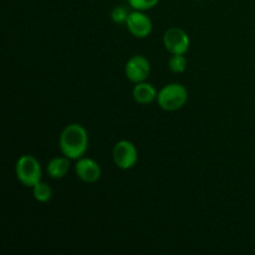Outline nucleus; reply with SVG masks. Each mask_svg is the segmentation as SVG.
Returning <instances> with one entry per match:
<instances>
[{
	"label": "nucleus",
	"mask_w": 255,
	"mask_h": 255,
	"mask_svg": "<svg viewBox=\"0 0 255 255\" xmlns=\"http://www.w3.org/2000/svg\"><path fill=\"white\" fill-rule=\"evenodd\" d=\"M60 149L70 159H80L87 151L89 137L84 126L71 124L62 129L60 134Z\"/></svg>",
	"instance_id": "obj_1"
},
{
	"label": "nucleus",
	"mask_w": 255,
	"mask_h": 255,
	"mask_svg": "<svg viewBox=\"0 0 255 255\" xmlns=\"http://www.w3.org/2000/svg\"><path fill=\"white\" fill-rule=\"evenodd\" d=\"M188 91L181 84H168L159 90L157 102L159 107L166 111H177L186 105Z\"/></svg>",
	"instance_id": "obj_2"
},
{
	"label": "nucleus",
	"mask_w": 255,
	"mask_h": 255,
	"mask_svg": "<svg viewBox=\"0 0 255 255\" xmlns=\"http://www.w3.org/2000/svg\"><path fill=\"white\" fill-rule=\"evenodd\" d=\"M15 173L17 181L25 187H34L41 181V166L34 156L24 154L15 164Z\"/></svg>",
	"instance_id": "obj_3"
},
{
	"label": "nucleus",
	"mask_w": 255,
	"mask_h": 255,
	"mask_svg": "<svg viewBox=\"0 0 255 255\" xmlns=\"http://www.w3.org/2000/svg\"><path fill=\"white\" fill-rule=\"evenodd\" d=\"M112 158H114L115 164L120 169H129L137 163L138 154H137V148L132 142L127 139L117 142L112 151Z\"/></svg>",
	"instance_id": "obj_4"
},
{
	"label": "nucleus",
	"mask_w": 255,
	"mask_h": 255,
	"mask_svg": "<svg viewBox=\"0 0 255 255\" xmlns=\"http://www.w3.org/2000/svg\"><path fill=\"white\" fill-rule=\"evenodd\" d=\"M164 47L172 55L186 54L189 49V36L184 30L179 27H171L163 35Z\"/></svg>",
	"instance_id": "obj_5"
},
{
	"label": "nucleus",
	"mask_w": 255,
	"mask_h": 255,
	"mask_svg": "<svg viewBox=\"0 0 255 255\" xmlns=\"http://www.w3.org/2000/svg\"><path fill=\"white\" fill-rule=\"evenodd\" d=\"M149 72H151V65L148 60L142 55L132 56L125 66L126 77L134 84L143 82L149 76Z\"/></svg>",
	"instance_id": "obj_6"
},
{
	"label": "nucleus",
	"mask_w": 255,
	"mask_h": 255,
	"mask_svg": "<svg viewBox=\"0 0 255 255\" xmlns=\"http://www.w3.org/2000/svg\"><path fill=\"white\" fill-rule=\"evenodd\" d=\"M126 25L128 31L138 39H144L152 32L151 19L143 11H139V10L129 12Z\"/></svg>",
	"instance_id": "obj_7"
},
{
	"label": "nucleus",
	"mask_w": 255,
	"mask_h": 255,
	"mask_svg": "<svg viewBox=\"0 0 255 255\" xmlns=\"http://www.w3.org/2000/svg\"><path fill=\"white\" fill-rule=\"evenodd\" d=\"M77 177L86 183H95L101 178V168L91 158H80L75 166Z\"/></svg>",
	"instance_id": "obj_8"
},
{
	"label": "nucleus",
	"mask_w": 255,
	"mask_h": 255,
	"mask_svg": "<svg viewBox=\"0 0 255 255\" xmlns=\"http://www.w3.org/2000/svg\"><path fill=\"white\" fill-rule=\"evenodd\" d=\"M157 95L158 94H157L153 85L144 81L136 84V86L133 87V91H132L134 101L139 105L151 104L154 99H157Z\"/></svg>",
	"instance_id": "obj_9"
},
{
	"label": "nucleus",
	"mask_w": 255,
	"mask_h": 255,
	"mask_svg": "<svg viewBox=\"0 0 255 255\" xmlns=\"http://www.w3.org/2000/svg\"><path fill=\"white\" fill-rule=\"evenodd\" d=\"M46 171L49 176L54 179H61L69 173L70 171V158L66 156L55 157L47 163Z\"/></svg>",
	"instance_id": "obj_10"
},
{
	"label": "nucleus",
	"mask_w": 255,
	"mask_h": 255,
	"mask_svg": "<svg viewBox=\"0 0 255 255\" xmlns=\"http://www.w3.org/2000/svg\"><path fill=\"white\" fill-rule=\"evenodd\" d=\"M32 194H34V198L37 202L46 203V202H49L52 198V189L49 184L40 181L32 187Z\"/></svg>",
	"instance_id": "obj_11"
},
{
	"label": "nucleus",
	"mask_w": 255,
	"mask_h": 255,
	"mask_svg": "<svg viewBox=\"0 0 255 255\" xmlns=\"http://www.w3.org/2000/svg\"><path fill=\"white\" fill-rule=\"evenodd\" d=\"M187 64H188V61L183 54L172 55L171 59L168 60V67L171 69V71L176 72V74H182V72L186 71Z\"/></svg>",
	"instance_id": "obj_12"
},
{
	"label": "nucleus",
	"mask_w": 255,
	"mask_h": 255,
	"mask_svg": "<svg viewBox=\"0 0 255 255\" xmlns=\"http://www.w3.org/2000/svg\"><path fill=\"white\" fill-rule=\"evenodd\" d=\"M159 0H128V4L131 5L134 10H139V11L152 9V7L156 6Z\"/></svg>",
	"instance_id": "obj_13"
},
{
	"label": "nucleus",
	"mask_w": 255,
	"mask_h": 255,
	"mask_svg": "<svg viewBox=\"0 0 255 255\" xmlns=\"http://www.w3.org/2000/svg\"><path fill=\"white\" fill-rule=\"evenodd\" d=\"M129 12L127 11L126 7L124 6H116L111 12V17L115 22L117 24H124L127 21V17H128Z\"/></svg>",
	"instance_id": "obj_14"
}]
</instances>
